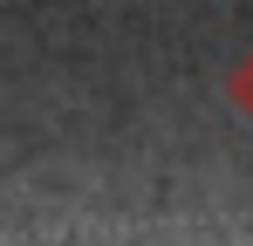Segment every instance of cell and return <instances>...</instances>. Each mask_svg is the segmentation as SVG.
<instances>
[{
    "label": "cell",
    "instance_id": "obj_1",
    "mask_svg": "<svg viewBox=\"0 0 253 246\" xmlns=\"http://www.w3.org/2000/svg\"><path fill=\"white\" fill-rule=\"evenodd\" d=\"M233 103H240V110L253 117V55L240 62V69H233Z\"/></svg>",
    "mask_w": 253,
    "mask_h": 246
}]
</instances>
